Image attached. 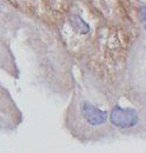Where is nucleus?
I'll return each mask as SVG.
<instances>
[{"instance_id": "1", "label": "nucleus", "mask_w": 146, "mask_h": 153, "mask_svg": "<svg viewBox=\"0 0 146 153\" xmlns=\"http://www.w3.org/2000/svg\"><path fill=\"white\" fill-rule=\"evenodd\" d=\"M110 119L114 126L120 128H128L138 123V114L132 108H121L117 106L111 111Z\"/></svg>"}, {"instance_id": "2", "label": "nucleus", "mask_w": 146, "mask_h": 153, "mask_svg": "<svg viewBox=\"0 0 146 153\" xmlns=\"http://www.w3.org/2000/svg\"><path fill=\"white\" fill-rule=\"evenodd\" d=\"M81 112H83L84 118L87 120V123H90L93 126L101 125L107 119V113L105 111H101V110L97 108L95 106H93L89 102H85L83 105Z\"/></svg>"}, {"instance_id": "3", "label": "nucleus", "mask_w": 146, "mask_h": 153, "mask_svg": "<svg viewBox=\"0 0 146 153\" xmlns=\"http://www.w3.org/2000/svg\"><path fill=\"white\" fill-rule=\"evenodd\" d=\"M70 22L72 25V27L78 32V33H81V34H85L90 31V27L89 25L81 19L79 16H71L70 17Z\"/></svg>"}, {"instance_id": "4", "label": "nucleus", "mask_w": 146, "mask_h": 153, "mask_svg": "<svg viewBox=\"0 0 146 153\" xmlns=\"http://www.w3.org/2000/svg\"><path fill=\"white\" fill-rule=\"evenodd\" d=\"M139 14H140V20L143 22V26H144V28L146 30V6H143L140 8Z\"/></svg>"}]
</instances>
